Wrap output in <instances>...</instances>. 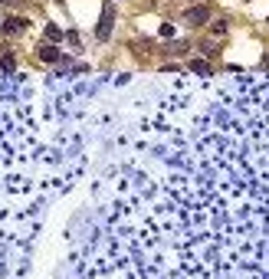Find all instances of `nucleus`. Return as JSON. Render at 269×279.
Masks as SVG:
<instances>
[{
    "mask_svg": "<svg viewBox=\"0 0 269 279\" xmlns=\"http://www.w3.org/2000/svg\"><path fill=\"white\" fill-rule=\"evenodd\" d=\"M3 30H7V33H23V30H26V20H23V17H13V20L3 23Z\"/></svg>",
    "mask_w": 269,
    "mask_h": 279,
    "instance_id": "nucleus-4",
    "label": "nucleus"
},
{
    "mask_svg": "<svg viewBox=\"0 0 269 279\" xmlns=\"http://www.w3.org/2000/svg\"><path fill=\"white\" fill-rule=\"evenodd\" d=\"M207 20H210V10H207V7L187 10V23H191V26H200V23H207Z\"/></svg>",
    "mask_w": 269,
    "mask_h": 279,
    "instance_id": "nucleus-2",
    "label": "nucleus"
},
{
    "mask_svg": "<svg viewBox=\"0 0 269 279\" xmlns=\"http://www.w3.org/2000/svg\"><path fill=\"white\" fill-rule=\"evenodd\" d=\"M191 69H194L197 76H210V63H204V59H194V63H191Z\"/></svg>",
    "mask_w": 269,
    "mask_h": 279,
    "instance_id": "nucleus-5",
    "label": "nucleus"
},
{
    "mask_svg": "<svg viewBox=\"0 0 269 279\" xmlns=\"http://www.w3.org/2000/svg\"><path fill=\"white\" fill-rule=\"evenodd\" d=\"M0 3H7V0H0Z\"/></svg>",
    "mask_w": 269,
    "mask_h": 279,
    "instance_id": "nucleus-10",
    "label": "nucleus"
},
{
    "mask_svg": "<svg viewBox=\"0 0 269 279\" xmlns=\"http://www.w3.org/2000/svg\"><path fill=\"white\" fill-rule=\"evenodd\" d=\"M40 59H43V63H59L63 56H59L56 46H43V50H40Z\"/></svg>",
    "mask_w": 269,
    "mask_h": 279,
    "instance_id": "nucleus-3",
    "label": "nucleus"
},
{
    "mask_svg": "<svg viewBox=\"0 0 269 279\" xmlns=\"http://www.w3.org/2000/svg\"><path fill=\"white\" fill-rule=\"evenodd\" d=\"M46 40H53V43H59V40H63V30H59L56 23H49V26H46Z\"/></svg>",
    "mask_w": 269,
    "mask_h": 279,
    "instance_id": "nucleus-6",
    "label": "nucleus"
},
{
    "mask_svg": "<svg viewBox=\"0 0 269 279\" xmlns=\"http://www.w3.org/2000/svg\"><path fill=\"white\" fill-rule=\"evenodd\" d=\"M0 66H3V69H13V56H7V53H0Z\"/></svg>",
    "mask_w": 269,
    "mask_h": 279,
    "instance_id": "nucleus-7",
    "label": "nucleus"
},
{
    "mask_svg": "<svg viewBox=\"0 0 269 279\" xmlns=\"http://www.w3.org/2000/svg\"><path fill=\"white\" fill-rule=\"evenodd\" d=\"M112 26H115V10L105 7V10H102V20H98V26H96V36L98 40H108V36H112Z\"/></svg>",
    "mask_w": 269,
    "mask_h": 279,
    "instance_id": "nucleus-1",
    "label": "nucleus"
},
{
    "mask_svg": "<svg viewBox=\"0 0 269 279\" xmlns=\"http://www.w3.org/2000/svg\"><path fill=\"white\" fill-rule=\"evenodd\" d=\"M263 66H269V56H263Z\"/></svg>",
    "mask_w": 269,
    "mask_h": 279,
    "instance_id": "nucleus-9",
    "label": "nucleus"
},
{
    "mask_svg": "<svg viewBox=\"0 0 269 279\" xmlns=\"http://www.w3.org/2000/svg\"><path fill=\"white\" fill-rule=\"evenodd\" d=\"M161 36H164V40H171V36H174V26H171V23H161Z\"/></svg>",
    "mask_w": 269,
    "mask_h": 279,
    "instance_id": "nucleus-8",
    "label": "nucleus"
}]
</instances>
